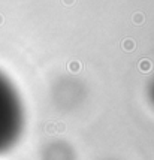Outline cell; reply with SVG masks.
Returning <instances> with one entry per match:
<instances>
[{
	"label": "cell",
	"instance_id": "obj_1",
	"mask_svg": "<svg viewBox=\"0 0 154 160\" xmlns=\"http://www.w3.org/2000/svg\"><path fill=\"white\" fill-rule=\"evenodd\" d=\"M24 109L11 79L0 72V154L9 151L21 138Z\"/></svg>",
	"mask_w": 154,
	"mask_h": 160
}]
</instances>
